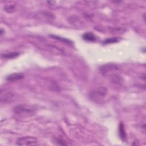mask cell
I'll use <instances>...</instances> for the list:
<instances>
[{
	"label": "cell",
	"mask_w": 146,
	"mask_h": 146,
	"mask_svg": "<svg viewBox=\"0 0 146 146\" xmlns=\"http://www.w3.org/2000/svg\"><path fill=\"white\" fill-rule=\"evenodd\" d=\"M14 112L21 117H29L34 115L35 109L26 104H19L14 108Z\"/></svg>",
	"instance_id": "obj_1"
},
{
	"label": "cell",
	"mask_w": 146,
	"mask_h": 146,
	"mask_svg": "<svg viewBox=\"0 0 146 146\" xmlns=\"http://www.w3.org/2000/svg\"><path fill=\"white\" fill-rule=\"evenodd\" d=\"M107 94V89L103 86L99 87L90 93V98L95 102L102 101Z\"/></svg>",
	"instance_id": "obj_2"
},
{
	"label": "cell",
	"mask_w": 146,
	"mask_h": 146,
	"mask_svg": "<svg viewBox=\"0 0 146 146\" xmlns=\"http://www.w3.org/2000/svg\"><path fill=\"white\" fill-rule=\"evenodd\" d=\"M38 140L33 136H23L17 139L16 143L18 145H36L38 144Z\"/></svg>",
	"instance_id": "obj_3"
},
{
	"label": "cell",
	"mask_w": 146,
	"mask_h": 146,
	"mask_svg": "<svg viewBox=\"0 0 146 146\" xmlns=\"http://www.w3.org/2000/svg\"><path fill=\"white\" fill-rule=\"evenodd\" d=\"M119 70L117 65L115 64H107L102 66L100 68V71L104 75H107L113 72H116Z\"/></svg>",
	"instance_id": "obj_4"
},
{
	"label": "cell",
	"mask_w": 146,
	"mask_h": 146,
	"mask_svg": "<svg viewBox=\"0 0 146 146\" xmlns=\"http://www.w3.org/2000/svg\"><path fill=\"white\" fill-rule=\"evenodd\" d=\"M15 96L14 94L10 92H7L1 95V101L4 103H9L13 101V100L15 99Z\"/></svg>",
	"instance_id": "obj_5"
},
{
	"label": "cell",
	"mask_w": 146,
	"mask_h": 146,
	"mask_svg": "<svg viewBox=\"0 0 146 146\" xmlns=\"http://www.w3.org/2000/svg\"><path fill=\"white\" fill-rule=\"evenodd\" d=\"M23 77H24V75L22 73L15 72L7 76L6 78V80L8 82H16L17 80H19L22 79V78H23Z\"/></svg>",
	"instance_id": "obj_6"
},
{
	"label": "cell",
	"mask_w": 146,
	"mask_h": 146,
	"mask_svg": "<svg viewBox=\"0 0 146 146\" xmlns=\"http://www.w3.org/2000/svg\"><path fill=\"white\" fill-rule=\"evenodd\" d=\"M119 134L120 136V138L123 141H125L127 139V135L124 128V125L123 123H120L119 126Z\"/></svg>",
	"instance_id": "obj_7"
},
{
	"label": "cell",
	"mask_w": 146,
	"mask_h": 146,
	"mask_svg": "<svg viewBox=\"0 0 146 146\" xmlns=\"http://www.w3.org/2000/svg\"><path fill=\"white\" fill-rule=\"evenodd\" d=\"M83 38L87 41L92 42L96 39V37L92 33H86L83 35Z\"/></svg>",
	"instance_id": "obj_8"
},
{
	"label": "cell",
	"mask_w": 146,
	"mask_h": 146,
	"mask_svg": "<svg viewBox=\"0 0 146 146\" xmlns=\"http://www.w3.org/2000/svg\"><path fill=\"white\" fill-rule=\"evenodd\" d=\"M19 55V52H10L7 54H2L1 56L6 59H12L15 58Z\"/></svg>",
	"instance_id": "obj_9"
},
{
	"label": "cell",
	"mask_w": 146,
	"mask_h": 146,
	"mask_svg": "<svg viewBox=\"0 0 146 146\" xmlns=\"http://www.w3.org/2000/svg\"><path fill=\"white\" fill-rule=\"evenodd\" d=\"M15 9V5H7L4 7V10L7 13H12Z\"/></svg>",
	"instance_id": "obj_10"
},
{
	"label": "cell",
	"mask_w": 146,
	"mask_h": 146,
	"mask_svg": "<svg viewBox=\"0 0 146 146\" xmlns=\"http://www.w3.org/2000/svg\"><path fill=\"white\" fill-rule=\"evenodd\" d=\"M118 39L116 38H108L104 40V44H108V43H112L117 42Z\"/></svg>",
	"instance_id": "obj_11"
},
{
	"label": "cell",
	"mask_w": 146,
	"mask_h": 146,
	"mask_svg": "<svg viewBox=\"0 0 146 146\" xmlns=\"http://www.w3.org/2000/svg\"><path fill=\"white\" fill-rule=\"evenodd\" d=\"M52 38H54V39H59L62 42H66V43H71V41H70L69 40L67 39H65V38H61L60 36H55V35H51Z\"/></svg>",
	"instance_id": "obj_12"
}]
</instances>
